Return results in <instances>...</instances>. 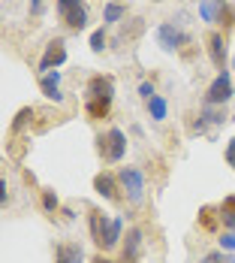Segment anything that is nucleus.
Wrapping results in <instances>:
<instances>
[{"instance_id":"f257e3e1","label":"nucleus","mask_w":235,"mask_h":263,"mask_svg":"<svg viewBox=\"0 0 235 263\" xmlns=\"http://www.w3.org/2000/svg\"><path fill=\"white\" fill-rule=\"evenodd\" d=\"M124 233V221L115 215V218H109V215H100V212H94L91 215V239L100 245V248H115L118 245V239Z\"/></svg>"},{"instance_id":"f03ea898","label":"nucleus","mask_w":235,"mask_h":263,"mask_svg":"<svg viewBox=\"0 0 235 263\" xmlns=\"http://www.w3.org/2000/svg\"><path fill=\"white\" fill-rule=\"evenodd\" d=\"M157 43H160L163 52H178L181 46H190V33H184L181 27L172 25V22H163L157 27Z\"/></svg>"},{"instance_id":"7ed1b4c3","label":"nucleus","mask_w":235,"mask_h":263,"mask_svg":"<svg viewBox=\"0 0 235 263\" xmlns=\"http://www.w3.org/2000/svg\"><path fill=\"white\" fill-rule=\"evenodd\" d=\"M100 152L105 155V160H109V163L124 160V155H127V136H124V130L112 127L105 136H100Z\"/></svg>"},{"instance_id":"20e7f679","label":"nucleus","mask_w":235,"mask_h":263,"mask_svg":"<svg viewBox=\"0 0 235 263\" xmlns=\"http://www.w3.org/2000/svg\"><path fill=\"white\" fill-rule=\"evenodd\" d=\"M118 182L127 191L130 203H142V197H145V176H142V170H136V166H121Z\"/></svg>"},{"instance_id":"39448f33","label":"nucleus","mask_w":235,"mask_h":263,"mask_svg":"<svg viewBox=\"0 0 235 263\" xmlns=\"http://www.w3.org/2000/svg\"><path fill=\"white\" fill-rule=\"evenodd\" d=\"M232 94H235L232 91V76L223 70V73L208 85V91H205V106H223Z\"/></svg>"},{"instance_id":"423d86ee","label":"nucleus","mask_w":235,"mask_h":263,"mask_svg":"<svg viewBox=\"0 0 235 263\" xmlns=\"http://www.w3.org/2000/svg\"><path fill=\"white\" fill-rule=\"evenodd\" d=\"M63 61H67V46H63V40H52V43L46 46L42 61H39V70H42V73H52V70H57Z\"/></svg>"},{"instance_id":"0eeeda50","label":"nucleus","mask_w":235,"mask_h":263,"mask_svg":"<svg viewBox=\"0 0 235 263\" xmlns=\"http://www.w3.org/2000/svg\"><path fill=\"white\" fill-rule=\"evenodd\" d=\"M97 97V100H112L115 97V82L109 76H91L88 82V100Z\"/></svg>"},{"instance_id":"6e6552de","label":"nucleus","mask_w":235,"mask_h":263,"mask_svg":"<svg viewBox=\"0 0 235 263\" xmlns=\"http://www.w3.org/2000/svg\"><path fill=\"white\" fill-rule=\"evenodd\" d=\"M226 121V112H223V106H205L202 112H199V121L193 124V133H205L208 124H223Z\"/></svg>"},{"instance_id":"1a4fd4ad","label":"nucleus","mask_w":235,"mask_h":263,"mask_svg":"<svg viewBox=\"0 0 235 263\" xmlns=\"http://www.w3.org/2000/svg\"><path fill=\"white\" fill-rule=\"evenodd\" d=\"M60 70H52V73H42L39 76V88H42V94L49 97V100H54V103H60L63 100V94H60Z\"/></svg>"},{"instance_id":"9d476101","label":"nucleus","mask_w":235,"mask_h":263,"mask_svg":"<svg viewBox=\"0 0 235 263\" xmlns=\"http://www.w3.org/2000/svg\"><path fill=\"white\" fill-rule=\"evenodd\" d=\"M142 257V230L139 227H130L127 230V242H124V263L130 260L136 263Z\"/></svg>"},{"instance_id":"9b49d317","label":"nucleus","mask_w":235,"mask_h":263,"mask_svg":"<svg viewBox=\"0 0 235 263\" xmlns=\"http://www.w3.org/2000/svg\"><path fill=\"white\" fill-rule=\"evenodd\" d=\"M208 54H211V61H214V67H220V70H223V64H226L223 33H217V30H211V33H208Z\"/></svg>"},{"instance_id":"f8f14e48","label":"nucleus","mask_w":235,"mask_h":263,"mask_svg":"<svg viewBox=\"0 0 235 263\" xmlns=\"http://www.w3.org/2000/svg\"><path fill=\"white\" fill-rule=\"evenodd\" d=\"M118 179L115 176H109V173H100L97 179H94V187H97V194L105 197V200H118Z\"/></svg>"},{"instance_id":"ddd939ff","label":"nucleus","mask_w":235,"mask_h":263,"mask_svg":"<svg viewBox=\"0 0 235 263\" xmlns=\"http://www.w3.org/2000/svg\"><path fill=\"white\" fill-rule=\"evenodd\" d=\"M223 6H226V0H202V3H199V18H202L205 25L220 22V12H223Z\"/></svg>"},{"instance_id":"4468645a","label":"nucleus","mask_w":235,"mask_h":263,"mask_svg":"<svg viewBox=\"0 0 235 263\" xmlns=\"http://www.w3.org/2000/svg\"><path fill=\"white\" fill-rule=\"evenodd\" d=\"M124 18H127V6H124V3L109 0L103 6V25H118V22H124Z\"/></svg>"},{"instance_id":"2eb2a0df","label":"nucleus","mask_w":235,"mask_h":263,"mask_svg":"<svg viewBox=\"0 0 235 263\" xmlns=\"http://www.w3.org/2000/svg\"><path fill=\"white\" fill-rule=\"evenodd\" d=\"M63 25L70 27V30H81V27H88V6L81 3V6L73 9V12H67V15H63Z\"/></svg>"},{"instance_id":"dca6fc26","label":"nucleus","mask_w":235,"mask_h":263,"mask_svg":"<svg viewBox=\"0 0 235 263\" xmlns=\"http://www.w3.org/2000/svg\"><path fill=\"white\" fill-rule=\"evenodd\" d=\"M54 263H81V248L78 245H57Z\"/></svg>"},{"instance_id":"f3484780","label":"nucleus","mask_w":235,"mask_h":263,"mask_svg":"<svg viewBox=\"0 0 235 263\" xmlns=\"http://www.w3.org/2000/svg\"><path fill=\"white\" fill-rule=\"evenodd\" d=\"M148 115H151L154 121H166V115H169V103H166L163 94H157V97L148 100Z\"/></svg>"},{"instance_id":"a211bd4d","label":"nucleus","mask_w":235,"mask_h":263,"mask_svg":"<svg viewBox=\"0 0 235 263\" xmlns=\"http://www.w3.org/2000/svg\"><path fill=\"white\" fill-rule=\"evenodd\" d=\"M220 221L226 230H235V197H226L220 203Z\"/></svg>"},{"instance_id":"6ab92c4d","label":"nucleus","mask_w":235,"mask_h":263,"mask_svg":"<svg viewBox=\"0 0 235 263\" xmlns=\"http://www.w3.org/2000/svg\"><path fill=\"white\" fill-rule=\"evenodd\" d=\"M109 106H112V100H97V97H91L84 109H88L91 118H105V115H109Z\"/></svg>"},{"instance_id":"aec40b11","label":"nucleus","mask_w":235,"mask_h":263,"mask_svg":"<svg viewBox=\"0 0 235 263\" xmlns=\"http://www.w3.org/2000/svg\"><path fill=\"white\" fill-rule=\"evenodd\" d=\"M202 263H235V254L232 251H208L205 257H202Z\"/></svg>"},{"instance_id":"412c9836","label":"nucleus","mask_w":235,"mask_h":263,"mask_svg":"<svg viewBox=\"0 0 235 263\" xmlns=\"http://www.w3.org/2000/svg\"><path fill=\"white\" fill-rule=\"evenodd\" d=\"M105 49V30L103 27H97V30H94V33H91V52H103Z\"/></svg>"},{"instance_id":"4be33fe9","label":"nucleus","mask_w":235,"mask_h":263,"mask_svg":"<svg viewBox=\"0 0 235 263\" xmlns=\"http://www.w3.org/2000/svg\"><path fill=\"white\" fill-rule=\"evenodd\" d=\"M199 221H202V227H205V230H214V227H217V218H214V209H211V206H205V209L199 212Z\"/></svg>"},{"instance_id":"5701e85b","label":"nucleus","mask_w":235,"mask_h":263,"mask_svg":"<svg viewBox=\"0 0 235 263\" xmlns=\"http://www.w3.org/2000/svg\"><path fill=\"white\" fill-rule=\"evenodd\" d=\"M54 6H57V15L63 18L67 12H73L76 6H81V0H54Z\"/></svg>"},{"instance_id":"b1692460","label":"nucleus","mask_w":235,"mask_h":263,"mask_svg":"<svg viewBox=\"0 0 235 263\" xmlns=\"http://www.w3.org/2000/svg\"><path fill=\"white\" fill-rule=\"evenodd\" d=\"M220 248L235 254V230H223V236H220Z\"/></svg>"},{"instance_id":"393cba45","label":"nucleus","mask_w":235,"mask_h":263,"mask_svg":"<svg viewBox=\"0 0 235 263\" xmlns=\"http://www.w3.org/2000/svg\"><path fill=\"white\" fill-rule=\"evenodd\" d=\"M42 206H46V212H57L60 203H57V194H54V191H46V194H42Z\"/></svg>"},{"instance_id":"a878e982","label":"nucleus","mask_w":235,"mask_h":263,"mask_svg":"<svg viewBox=\"0 0 235 263\" xmlns=\"http://www.w3.org/2000/svg\"><path fill=\"white\" fill-rule=\"evenodd\" d=\"M27 118H33V109H22V112L15 115V121H12V133H15V130H22Z\"/></svg>"},{"instance_id":"bb28decb","label":"nucleus","mask_w":235,"mask_h":263,"mask_svg":"<svg viewBox=\"0 0 235 263\" xmlns=\"http://www.w3.org/2000/svg\"><path fill=\"white\" fill-rule=\"evenodd\" d=\"M139 97H142V100H145V103H148V100H151V97H157L154 85H151V82H142V85H139Z\"/></svg>"},{"instance_id":"cd10ccee","label":"nucleus","mask_w":235,"mask_h":263,"mask_svg":"<svg viewBox=\"0 0 235 263\" xmlns=\"http://www.w3.org/2000/svg\"><path fill=\"white\" fill-rule=\"evenodd\" d=\"M226 163L235 166V139H229V145H226Z\"/></svg>"},{"instance_id":"c85d7f7f","label":"nucleus","mask_w":235,"mask_h":263,"mask_svg":"<svg viewBox=\"0 0 235 263\" xmlns=\"http://www.w3.org/2000/svg\"><path fill=\"white\" fill-rule=\"evenodd\" d=\"M42 6L46 0H30V15H42Z\"/></svg>"},{"instance_id":"c756f323","label":"nucleus","mask_w":235,"mask_h":263,"mask_svg":"<svg viewBox=\"0 0 235 263\" xmlns=\"http://www.w3.org/2000/svg\"><path fill=\"white\" fill-rule=\"evenodd\" d=\"M220 22H223L226 27L232 25V6H223V12H220Z\"/></svg>"},{"instance_id":"7c9ffc66","label":"nucleus","mask_w":235,"mask_h":263,"mask_svg":"<svg viewBox=\"0 0 235 263\" xmlns=\"http://www.w3.org/2000/svg\"><path fill=\"white\" fill-rule=\"evenodd\" d=\"M6 200H9V194H6V179H3V182H0V203L6 206Z\"/></svg>"},{"instance_id":"2f4dec72","label":"nucleus","mask_w":235,"mask_h":263,"mask_svg":"<svg viewBox=\"0 0 235 263\" xmlns=\"http://www.w3.org/2000/svg\"><path fill=\"white\" fill-rule=\"evenodd\" d=\"M91 263H115V260H109V257H103V254H97V257H94Z\"/></svg>"},{"instance_id":"473e14b6","label":"nucleus","mask_w":235,"mask_h":263,"mask_svg":"<svg viewBox=\"0 0 235 263\" xmlns=\"http://www.w3.org/2000/svg\"><path fill=\"white\" fill-rule=\"evenodd\" d=\"M154 3H163V0H154Z\"/></svg>"},{"instance_id":"72a5a7b5","label":"nucleus","mask_w":235,"mask_h":263,"mask_svg":"<svg viewBox=\"0 0 235 263\" xmlns=\"http://www.w3.org/2000/svg\"><path fill=\"white\" fill-rule=\"evenodd\" d=\"M232 67H235V58H232Z\"/></svg>"}]
</instances>
